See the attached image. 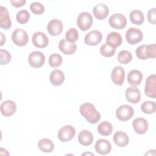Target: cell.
Wrapping results in <instances>:
<instances>
[{
	"label": "cell",
	"mask_w": 156,
	"mask_h": 156,
	"mask_svg": "<svg viewBox=\"0 0 156 156\" xmlns=\"http://www.w3.org/2000/svg\"><path fill=\"white\" fill-rule=\"evenodd\" d=\"M81 115L84 117L88 122L91 124L97 123L101 119V115L96 110L95 106L89 102L82 104L79 108Z\"/></svg>",
	"instance_id": "obj_1"
},
{
	"label": "cell",
	"mask_w": 156,
	"mask_h": 156,
	"mask_svg": "<svg viewBox=\"0 0 156 156\" xmlns=\"http://www.w3.org/2000/svg\"><path fill=\"white\" fill-rule=\"evenodd\" d=\"M93 17L91 15L86 12L80 13L77 18V25L83 31L88 30L93 24Z\"/></svg>",
	"instance_id": "obj_2"
},
{
	"label": "cell",
	"mask_w": 156,
	"mask_h": 156,
	"mask_svg": "<svg viewBox=\"0 0 156 156\" xmlns=\"http://www.w3.org/2000/svg\"><path fill=\"white\" fill-rule=\"evenodd\" d=\"M12 40L15 44L18 46H24L28 43V35L26 30L18 28L12 34Z\"/></svg>",
	"instance_id": "obj_3"
},
{
	"label": "cell",
	"mask_w": 156,
	"mask_h": 156,
	"mask_svg": "<svg viewBox=\"0 0 156 156\" xmlns=\"http://www.w3.org/2000/svg\"><path fill=\"white\" fill-rule=\"evenodd\" d=\"M134 115L133 108L129 105H122L116 111L117 118L121 121H126L132 118Z\"/></svg>",
	"instance_id": "obj_4"
},
{
	"label": "cell",
	"mask_w": 156,
	"mask_h": 156,
	"mask_svg": "<svg viewBox=\"0 0 156 156\" xmlns=\"http://www.w3.org/2000/svg\"><path fill=\"white\" fill-rule=\"evenodd\" d=\"M143 33L141 30L136 27L129 28L126 33V38L128 43L136 44L143 40Z\"/></svg>",
	"instance_id": "obj_5"
},
{
	"label": "cell",
	"mask_w": 156,
	"mask_h": 156,
	"mask_svg": "<svg viewBox=\"0 0 156 156\" xmlns=\"http://www.w3.org/2000/svg\"><path fill=\"white\" fill-rule=\"evenodd\" d=\"M76 134L75 128L71 125L62 127L58 132L57 137L62 142H66L73 138Z\"/></svg>",
	"instance_id": "obj_6"
},
{
	"label": "cell",
	"mask_w": 156,
	"mask_h": 156,
	"mask_svg": "<svg viewBox=\"0 0 156 156\" xmlns=\"http://www.w3.org/2000/svg\"><path fill=\"white\" fill-rule=\"evenodd\" d=\"M28 62L30 65L34 68H41L45 62L44 55L40 51H34L28 57Z\"/></svg>",
	"instance_id": "obj_7"
},
{
	"label": "cell",
	"mask_w": 156,
	"mask_h": 156,
	"mask_svg": "<svg viewBox=\"0 0 156 156\" xmlns=\"http://www.w3.org/2000/svg\"><path fill=\"white\" fill-rule=\"evenodd\" d=\"M110 26L116 29H122L127 24V20L125 16L121 13H114L108 20Z\"/></svg>",
	"instance_id": "obj_8"
},
{
	"label": "cell",
	"mask_w": 156,
	"mask_h": 156,
	"mask_svg": "<svg viewBox=\"0 0 156 156\" xmlns=\"http://www.w3.org/2000/svg\"><path fill=\"white\" fill-rule=\"evenodd\" d=\"M144 93L147 96L155 99L156 98V76L153 74L149 75L145 83Z\"/></svg>",
	"instance_id": "obj_9"
},
{
	"label": "cell",
	"mask_w": 156,
	"mask_h": 156,
	"mask_svg": "<svg viewBox=\"0 0 156 156\" xmlns=\"http://www.w3.org/2000/svg\"><path fill=\"white\" fill-rule=\"evenodd\" d=\"M102 39V33L97 30L89 32L85 37L84 41L89 46H96L98 44Z\"/></svg>",
	"instance_id": "obj_10"
},
{
	"label": "cell",
	"mask_w": 156,
	"mask_h": 156,
	"mask_svg": "<svg viewBox=\"0 0 156 156\" xmlns=\"http://www.w3.org/2000/svg\"><path fill=\"white\" fill-rule=\"evenodd\" d=\"M112 82L117 85H122L125 79V71L122 66H117L113 68L111 73Z\"/></svg>",
	"instance_id": "obj_11"
},
{
	"label": "cell",
	"mask_w": 156,
	"mask_h": 156,
	"mask_svg": "<svg viewBox=\"0 0 156 156\" xmlns=\"http://www.w3.org/2000/svg\"><path fill=\"white\" fill-rule=\"evenodd\" d=\"M32 41L35 46L39 48H43L48 46L49 39L46 35L42 32H37L32 35Z\"/></svg>",
	"instance_id": "obj_12"
},
{
	"label": "cell",
	"mask_w": 156,
	"mask_h": 156,
	"mask_svg": "<svg viewBox=\"0 0 156 156\" xmlns=\"http://www.w3.org/2000/svg\"><path fill=\"white\" fill-rule=\"evenodd\" d=\"M47 30L51 35L57 36L62 32L63 23L58 19L51 20L48 24Z\"/></svg>",
	"instance_id": "obj_13"
},
{
	"label": "cell",
	"mask_w": 156,
	"mask_h": 156,
	"mask_svg": "<svg viewBox=\"0 0 156 156\" xmlns=\"http://www.w3.org/2000/svg\"><path fill=\"white\" fill-rule=\"evenodd\" d=\"M126 98L132 104L138 103L141 99V93L139 89L134 86L128 87L126 90Z\"/></svg>",
	"instance_id": "obj_14"
},
{
	"label": "cell",
	"mask_w": 156,
	"mask_h": 156,
	"mask_svg": "<svg viewBox=\"0 0 156 156\" xmlns=\"http://www.w3.org/2000/svg\"><path fill=\"white\" fill-rule=\"evenodd\" d=\"M16 110V104L11 100L3 101L1 104V113L5 116L13 115Z\"/></svg>",
	"instance_id": "obj_15"
},
{
	"label": "cell",
	"mask_w": 156,
	"mask_h": 156,
	"mask_svg": "<svg viewBox=\"0 0 156 156\" xmlns=\"http://www.w3.org/2000/svg\"><path fill=\"white\" fill-rule=\"evenodd\" d=\"M97 153L100 155H106L110 153L112 149V146L110 142L105 139L98 140L94 146Z\"/></svg>",
	"instance_id": "obj_16"
},
{
	"label": "cell",
	"mask_w": 156,
	"mask_h": 156,
	"mask_svg": "<svg viewBox=\"0 0 156 156\" xmlns=\"http://www.w3.org/2000/svg\"><path fill=\"white\" fill-rule=\"evenodd\" d=\"M135 132L138 134H144L148 129V122L143 118H135L132 122Z\"/></svg>",
	"instance_id": "obj_17"
},
{
	"label": "cell",
	"mask_w": 156,
	"mask_h": 156,
	"mask_svg": "<svg viewBox=\"0 0 156 156\" xmlns=\"http://www.w3.org/2000/svg\"><path fill=\"white\" fill-rule=\"evenodd\" d=\"M58 48L64 54L71 55L77 50V46L75 43H70L66 39H62L58 44Z\"/></svg>",
	"instance_id": "obj_18"
},
{
	"label": "cell",
	"mask_w": 156,
	"mask_h": 156,
	"mask_svg": "<svg viewBox=\"0 0 156 156\" xmlns=\"http://www.w3.org/2000/svg\"><path fill=\"white\" fill-rule=\"evenodd\" d=\"M12 26V22L9 16L8 10L5 7L0 6V27L8 29Z\"/></svg>",
	"instance_id": "obj_19"
},
{
	"label": "cell",
	"mask_w": 156,
	"mask_h": 156,
	"mask_svg": "<svg viewBox=\"0 0 156 156\" xmlns=\"http://www.w3.org/2000/svg\"><path fill=\"white\" fill-rule=\"evenodd\" d=\"M93 12L96 18L102 20L108 15L109 9L104 4H98L93 7Z\"/></svg>",
	"instance_id": "obj_20"
},
{
	"label": "cell",
	"mask_w": 156,
	"mask_h": 156,
	"mask_svg": "<svg viewBox=\"0 0 156 156\" xmlns=\"http://www.w3.org/2000/svg\"><path fill=\"white\" fill-rule=\"evenodd\" d=\"M143 80V74L138 69H133L129 71L127 75L128 83L132 86L139 85Z\"/></svg>",
	"instance_id": "obj_21"
},
{
	"label": "cell",
	"mask_w": 156,
	"mask_h": 156,
	"mask_svg": "<svg viewBox=\"0 0 156 156\" xmlns=\"http://www.w3.org/2000/svg\"><path fill=\"white\" fill-rule=\"evenodd\" d=\"M49 80L52 85H61L65 81V74L60 69H54L50 74Z\"/></svg>",
	"instance_id": "obj_22"
},
{
	"label": "cell",
	"mask_w": 156,
	"mask_h": 156,
	"mask_svg": "<svg viewBox=\"0 0 156 156\" xmlns=\"http://www.w3.org/2000/svg\"><path fill=\"white\" fill-rule=\"evenodd\" d=\"M122 41L121 35L116 32H110L106 38V43L114 48L119 47Z\"/></svg>",
	"instance_id": "obj_23"
},
{
	"label": "cell",
	"mask_w": 156,
	"mask_h": 156,
	"mask_svg": "<svg viewBox=\"0 0 156 156\" xmlns=\"http://www.w3.org/2000/svg\"><path fill=\"white\" fill-rule=\"evenodd\" d=\"M113 141L118 146L123 147L128 144L129 138L126 133L122 131H118L113 135Z\"/></svg>",
	"instance_id": "obj_24"
},
{
	"label": "cell",
	"mask_w": 156,
	"mask_h": 156,
	"mask_svg": "<svg viewBox=\"0 0 156 156\" xmlns=\"http://www.w3.org/2000/svg\"><path fill=\"white\" fill-rule=\"evenodd\" d=\"M93 134L89 130H83L78 135V141L83 146H89L93 141Z\"/></svg>",
	"instance_id": "obj_25"
},
{
	"label": "cell",
	"mask_w": 156,
	"mask_h": 156,
	"mask_svg": "<svg viewBox=\"0 0 156 156\" xmlns=\"http://www.w3.org/2000/svg\"><path fill=\"white\" fill-rule=\"evenodd\" d=\"M38 147L43 152H51L54 149V145L52 141L48 138H42L38 142Z\"/></svg>",
	"instance_id": "obj_26"
},
{
	"label": "cell",
	"mask_w": 156,
	"mask_h": 156,
	"mask_svg": "<svg viewBox=\"0 0 156 156\" xmlns=\"http://www.w3.org/2000/svg\"><path fill=\"white\" fill-rule=\"evenodd\" d=\"M130 21L136 25H140L143 23L144 16L143 13L139 10H133L130 12L129 15Z\"/></svg>",
	"instance_id": "obj_27"
},
{
	"label": "cell",
	"mask_w": 156,
	"mask_h": 156,
	"mask_svg": "<svg viewBox=\"0 0 156 156\" xmlns=\"http://www.w3.org/2000/svg\"><path fill=\"white\" fill-rule=\"evenodd\" d=\"M113 131V126L111 123L108 121H103L98 126V133L103 136H108L112 133Z\"/></svg>",
	"instance_id": "obj_28"
},
{
	"label": "cell",
	"mask_w": 156,
	"mask_h": 156,
	"mask_svg": "<svg viewBox=\"0 0 156 156\" xmlns=\"http://www.w3.org/2000/svg\"><path fill=\"white\" fill-rule=\"evenodd\" d=\"M132 60V54L126 50L121 51L119 52L118 55V62L123 65L129 63Z\"/></svg>",
	"instance_id": "obj_29"
},
{
	"label": "cell",
	"mask_w": 156,
	"mask_h": 156,
	"mask_svg": "<svg viewBox=\"0 0 156 156\" xmlns=\"http://www.w3.org/2000/svg\"><path fill=\"white\" fill-rule=\"evenodd\" d=\"M141 110L143 112L147 114H151L154 113L156 110L155 102L149 101L144 102L141 105Z\"/></svg>",
	"instance_id": "obj_30"
},
{
	"label": "cell",
	"mask_w": 156,
	"mask_h": 156,
	"mask_svg": "<svg viewBox=\"0 0 156 156\" xmlns=\"http://www.w3.org/2000/svg\"><path fill=\"white\" fill-rule=\"evenodd\" d=\"M116 49L107 43H104L100 48L101 54L105 57H110L115 53Z\"/></svg>",
	"instance_id": "obj_31"
},
{
	"label": "cell",
	"mask_w": 156,
	"mask_h": 156,
	"mask_svg": "<svg viewBox=\"0 0 156 156\" xmlns=\"http://www.w3.org/2000/svg\"><path fill=\"white\" fill-rule=\"evenodd\" d=\"M49 65L53 68H56L60 66L62 62L63 58L60 55L58 54H52L49 57Z\"/></svg>",
	"instance_id": "obj_32"
},
{
	"label": "cell",
	"mask_w": 156,
	"mask_h": 156,
	"mask_svg": "<svg viewBox=\"0 0 156 156\" xmlns=\"http://www.w3.org/2000/svg\"><path fill=\"white\" fill-rule=\"evenodd\" d=\"M30 18V14L26 10H21L16 13V19L20 24H25L28 22Z\"/></svg>",
	"instance_id": "obj_33"
},
{
	"label": "cell",
	"mask_w": 156,
	"mask_h": 156,
	"mask_svg": "<svg viewBox=\"0 0 156 156\" xmlns=\"http://www.w3.org/2000/svg\"><path fill=\"white\" fill-rule=\"evenodd\" d=\"M65 38L70 43H74L79 38L78 31L75 28H70L65 34Z\"/></svg>",
	"instance_id": "obj_34"
},
{
	"label": "cell",
	"mask_w": 156,
	"mask_h": 156,
	"mask_svg": "<svg viewBox=\"0 0 156 156\" xmlns=\"http://www.w3.org/2000/svg\"><path fill=\"white\" fill-rule=\"evenodd\" d=\"M30 9L34 14L40 15L44 12L45 8L41 3L39 2H34L30 5Z\"/></svg>",
	"instance_id": "obj_35"
},
{
	"label": "cell",
	"mask_w": 156,
	"mask_h": 156,
	"mask_svg": "<svg viewBox=\"0 0 156 156\" xmlns=\"http://www.w3.org/2000/svg\"><path fill=\"white\" fill-rule=\"evenodd\" d=\"M12 58V56L10 53L5 50L1 49L0 50V64L3 65H6L9 63Z\"/></svg>",
	"instance_id": "obj_36"
},
{
	"label": "cell",
	"mask_w": 156,
	"mask_h": 156,
	"mask_svg": "<svg viewBox=\"0 0 156 156\" xmlns=\"http://www.w3.org/2000/svg\"><path fill=\"white\" fill-rule=\"evenodd\" d=\"M145 52L147 58H154L156 57V45L155 44H151L146 45Z\"/></svg>",
	"instance_id": "obj_37"
},
{
	"label": "cell",
	"mask_w": 156,
	"mask_h": 156,
	"mask_svg": "<svg viewBox=\"0 0 156 156\" xmlns=\"http://www.w3.org/2000/svg\"><path fill=\"white\" fill-rule=\"evenodd\" d=\"M146 47V44H143L138 46L136 49L135 54L139 59H141V60L147 59L146 55V52H145Z\"/></svg>",
	"instance_id": "obj_38"
},
{
	"label": "cell",
	"mask_w": 156,
	"mask_h": 156,
	"mask_svg": "<svg viewBox=\"0 0 156 156\" xmlns=\"http://www.w3.org/2000/svg\"><path fill=\"white\" fill-rule=\"evenodd\" d=\"M147 20L152 24L156 23V9L155 7L151 9L147 12Z\"/></svg>",
	"instance_id": "obj_39"
},
{
	"label": "cell",
	"mask_w": 156,
	"mask_h": 156,
	"mask_svg": "<svg viewBox=\"0 0 156 156\" xmlns=\"http://www.w3.org/2000/svg\"><path fill=\"white\" fill-rule=\"evenodd\" d=\"M10 2L12 5L15 7H20L23 6L26 2V0H11Z\"/></svg>",
	"instance_id": "obj_40"
},
{
	"label": "cell",
	"mask_w": 156,
	"mask_h": 156,
	"mask_svg": "<svg viewBox=\"0 0 156 156\" xmlns=\"http://www.w3.org/2000/svg\"><path fill=\"white\" fill-rule=\"evenodd\" d=\"M0 34H1V44L0 46H2L4 44V43L5 42V37L3 33L2 32H0Z\"/></svg>",
	"instance_id": "obj_41"
}]
</instances>
